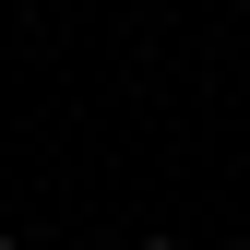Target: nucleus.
Returning a JSON list of instances; mask_svg holds the SVG:
<instances>
[{"label":"nucleus","instance_id":"obj_1","mask_svg":"<svg viewBox=\"0 0 250 250\" xmlns=\"http://www.w3.org/2000/svg\"><path fill=\"white\" fill-rule=\"evenodd\" d=\"M131 250H179V238H131Z\"/></svg>","mask_w":250,"mask_h":250},{"label":"nucleus","instance_id":"obj_2","mask_svg":"<svg viewBox=\"0 0 250 250\" xmlns=\"http://www.w3.org/2000/svg\"><path fill=\"white\" fill-rule=\"evenodd\" d=\"M0 250H12V238H0Z\"/></svg>","mask_w":250,"mask_h":250}]
</instances>
